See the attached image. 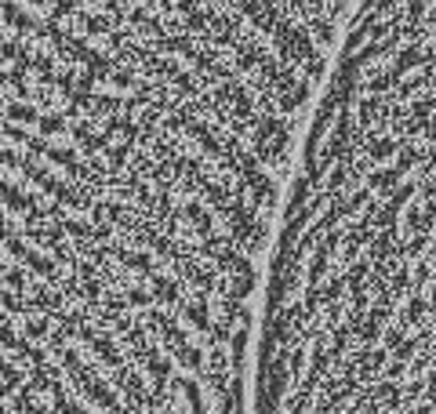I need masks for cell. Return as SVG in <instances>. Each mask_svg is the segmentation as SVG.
<instances>
[{"label":"cell","instance_id":"cell-1","mask_svg":"<svg viewBox=\"0 0 436 414\" xmlns=\"http://www.w3.org/2000/svg\"><path fill=\"white\" fill-rule=\"evenodd\" d=\"M324 66L327 0H0V193L262 128Z\"/></svg>","mask_w":436,"mask_h":414},{"label":"cell","instance_id":"cell-2","mask_svg":"<svg viewBox=\"0 0 436 414\" xmlns=\"http://www.w3.org/2000/svg\"><path fill=\"white\" fill-rule=\"evenodd\" d=\"M254 367V414H436V142L305 128Z\"/></svg>","mask_w":436,"mask_h":414}]
</instances>
